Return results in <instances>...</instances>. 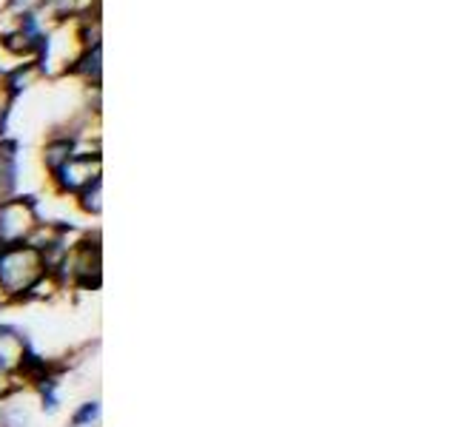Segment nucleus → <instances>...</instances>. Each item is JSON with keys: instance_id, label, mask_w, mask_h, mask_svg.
I'll return each instance as SVG.
<instances>
[{"instance_id": "nucleus-1", "label": "nucleus", "mask_w": 456, "mask_h": 427, "mask_svg": "<svg viewBox=\"0 0 456 427\" xmlns=\"http://www.w3.org/2000/svg\"><path fill=\"white\" fill-rule=\"evenodd\" d=\"M52 274L46 256L40 248L28 246H6L0 248V291L4 296H28L37 291V285Z\"/></svg>"}, {"instance_id": "nucleus-2", "label": "nucleus", "mask_w": 456, "mask_h": 427, "mask_svg": "<svg viewBox=\"0 0 456 427\" xmlns=\"http://www.w3.org/2000/svg\"><path fill=\"white\" fill-rule=\"evenodd\" d=\"M35 208L28 199H6L0 205V248L6 246H23L37 228Z\"/></svg>"}, {"instance_id": "nucleus-3", "label": "nucleus", "mask_w": 456, "mask_h": 427, "mask_svg": "<svg viewBox=\"0 0 456 427\" xmlns=\"http://www.w3.org/2000/svg\"><path fill=\"white\" fill-rule=\"evenodd\" d=\"M54 174L61 177V185L66 191H83L86 185L100 180V160L92 154H71Z\"/></svg>"}, {"instance_id": "nucleus-4", "label": "nucleus", "mask_w": 456, "mask_h": 427, "mask_svg": "<svg viewBox=\"0 0 456 427\" xmlns=\"http://www.w3.org/2000/svg\"><path fill=\"white\" fill-rule=\"evenodd\" d=\"M28 359L26 339L9 325H0V374H20V367Z\"/></svg>"}, {"instance_id": "nucleus-5", "label": "nucleus", "mask_w": 456, "mask_h": 427, "mask_svg": "<svg viewBox=\"0 0 456 427\" xmlns=\"http://www.w3.org/2000/svg\"><path fill=\"white\" fill-rule=\"evenodd\" d=\"M71 157V142L69 140H61V142H52V146L46 149V165L52 168V171H57L61 168L66 160Z\"/></svg>"}, {"instance_id": "nucleus-6", "label": "nucleus", "mask_w": 456, "mask_h": 427, "mask_svg": "<svg viewBox=\"0 0 456 427\" xmlns=\"http://www.w3.org/2000/svg\"><path fill=\"white\" fill-rule=\"evenodd\" d=\"M80 205L89 214H100V180H94L92 185H86L80 191Z\"/></svg>"}, {"instance_id": "nucleus-7", "label": "nucleus", "mask_w": 456, "mask_h": 427, "mask_svg": "<svg viewBox=\"0 0 456 427\" xmlns=\"http://www.w3.org/2000/svg\"><path fill=\"white\" fill-rule=\"evenodd\" d=\"M97 416H100V405H97V402H86V405L80 407V413H75V424L83 427V424L94 422Z\"/></svg>"}]
</instances>
